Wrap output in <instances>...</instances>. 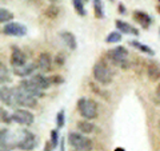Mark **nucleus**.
<instances>
[{"label": "nucleus", "mask_w": 160, "mask_h": 151, "mask_svg": "<svg viewBox=\"0 0 160 151\" xmlns=\"http://www.w3.org/2000/svg\"><path fill=\"white\" fill-rule=\"evenodd\" d=\"M92 76L99 84L108 86V84H111L112 80H113V72H112V70L109 68V66L106 62L99 60V62H96L93 64Z\"/></svg>", "instance_id": "obj_4"}, {"label": "nucleus", "mask_w": 160, "mask_h": 151, "mask_svg": "<svg viewBox=\"0 0 160 151\" xmlns=\"http://www.w3.org/2000/svg\"><path fill=\"white\" fill-rule=\"evenodd\" d=\"M60 135H59V128H55L51 131V134H49V143H51L52 148H58L59 147V143H60Z\"/></svg>", "instance_id": "obj_27"}, {"label": "nucleus", "mask_w": 160, "mask_h": 151, "mask_svg": "<svg viewBox=\"0 0 160 151\" xmlns=\"http://www.w3.org/2000/svg\"><path fill=\"white\" fill-rule=\"evenodd\" d=\"M53 148H52V146H51V143H49V140L48 142H46V144H44V151H52Z\"/></svg>", "instance_id": "obj_36"}, {"label": "nucleus", "mask_w": 160, "mask_h": 151, "mask_svg": "<svg viewBox=\"0 0 160 151\" xmlns=\"http://www.w3.org/2000/svg\"><path fill=\"white\" fill-rule=\"evenodd\" d=\"M132 19L136 23H139V26L144 29H148L152 24V18L146 11H142V9H135L132 13Z\"/></svg>", "instance_id": "obj_13"}, {"label": "nucleus", "mask_w": 160, "mask_h": 151, "mask_svg": "<svg viewBox=\"0 0 160 151\" xmlns=\"http://www.w3.org/2000/svg\"><path fill=\"white\" fill-rule=\"evenodd\" d=\"M76 128L79 133H82L84 135H88V134H93L98 131V126L92 123V120H79L76 123Z\"/></svg>", "instance_id": "obj_18"}, {"label": "nucleus", "mask_w": 160, "mask_h": 151, "mask_svg": "<svg viewBox=\"0 0 160 151\" xmlns=\"http://www.w3.org/2000/svg\"><path fill=\"white\" fill-rule=\"evenodd\" d=\"M159 34H160V28H159Z\"/></svg>", "instance_id": "obj_41"}, {"label": "nucleus", "mask_w": 160, "mask_h": 151, "mask_svg": "<svg viewBox=\"0 0 160 151\" xmlns=\"http://www.w3.org/2000/svg\"><path fill=\"white\" fill-rule=\"evenodd\" d=\"M153 102L156 103L158 106H160V83L158 84L156 90H155V94H153Z\"/></svg>", "instance_id": "obj_31"}, {"label": "nucleus", "mask_w": 160, "mask_h": 151, "mask_svg": "<svg viewBox=\"0 0 160 151\" xmlns=\"http://www.w3.org/2000/svg\"><path fill=\"white\" fill-rule=\"evenodd\" d=\"M0 115H2V122L6 123V124H9L13 122L12 119V114H9L6 108H2V111H0Z\"/></svg>", "instance_id": "obj_29"}, {"label": "nucleus", "mask_w": 160, "mask_h": 151, "mask_svg": "<svg viewBox=\"0 0 160 151\" xmlns=\"http://www.w3.org/2000/svg\"><path fill=\"white\" fill-rule=\"evenodd\" d=\"M11 75H9V71L8 68L6 67V64H4L3 62L0 63V82H2V84H6V83H9L11 82Z\"/></svg>", "instance_id": "obj_24"}, {"label": "nucleus", "mask_w": 160, "mask_h": 151, "mask_svg": "<svg viewBox=\"0 0 160 151\" xmlns=\"http://www.w3.org/2000/svg\"><path fill=\"white\" fill-rule=\"evenodd\" d=\"M66 142H67V140L64 139V138L60 139V143H59V151H66Z\"/></svg>", "instance_id": "obj_35"}, {"label": "nucleus", "mask_w": 160, "mask_h": 151, "mask_svg": "<svg viewBox=\"0 0 160 151\" xmlns=\"http://www.w3.org/2000/svg\"><path fill=\"white\" fill-rule=\"evenodd\" d=\"M67 142L75 151H92L93 150V142L87 135H84L79 131L68 133Z\"/></svg>", "instance_id": "obj_5"}, {"label": "nucleus", "mask_w": 160, "mask_h": 151, "mask_svg": "<svg viewBox=\"0 0 160 151\" xmlns=\"http://www.w3.org/2000/svg\"><path fill=\"white\" fill-rule=\"evenodd\" d=\"M12 20H13V13L9 11V9H7V8L0 9V22L3 24H8V23H11Z\"/></svg>", "instance_id": "obj_26"}, {"label": "nucleus", "mask_w": 160, "mask_h": 151, "mask_svg": "<svg viewBox=\"0 0 160 151\" xmlns=\"http://www.w3.org/2000/svg\"><path fill=\"white\" fill-rule=\"evenodd\" d=\"M115 151H126V150H124V148H122V147H118V148L115 150Z\"/></svg>", "instance_id": "obj_37"}, {"label": "nucleus", "mask_w": 160, "mask_h": 151, "mask_svg": "<svg viewBox=\"0 0 160 151\" xmlns=\"http://www.w3.org/2000/svg\"><path fill=\"white\" fill-rule=\"evenodd\" d=\"M159 2H160V0H159Z\"/></svg>", "instance_id": "obj_44"}, {"label": "nucleus", "mask_w": 160, "mask_h": 151, "mask_svg": "<svg viewBox=\"0 0 160 151\" xmlns=\"http://www.w3.org/2000/svg\"><path fill=\"white\" fill-rule=\"evenodd\" d=\"M59 36L60 39L63 40V43L69 48V49H76L78 48V40L75 38V35L69 31H60L59 32Z\"/></svg>", "instance_id": "obj_19"}, {"label": "nucleus", "mask_w": 160, "mask_h": 151, "mask_svg": "<svg viewBox=\"0 0 160 151\" xmlns=\"http://www.w3.org/2000/svg\"><path fill=\"white\" fill-rule=\"evenodd\" d=\"M118 11H119V13L124 15V13H127V8H126V6H124L123 3H119V6H118Z\"/></svg>", "instance_id": "obj_34"}, {"label": "nucleus", "mask_w": 160, "mask_h": 151, "mask_svg": "<svg viewBox=\"0 0 160 151\" xmlns=\"http://www.w3.org/2000/svg\"><path fill=\"white\" fill-rule=\"evenodd\" d=\"M158 9H159V12H160V4H159V7H158Z\"/></svg>", "instance_id": "obj_39"}, {"label": "nucleus", "mask_w": 160, "mask_h": 151, "mask_svg": "<svg viewBox=\"0 0 160 151\" xmlns=\"http://www.w3.org/2000/svg\"><path fill=\"white\" fill-rule=\"evenodd\" d=\"M109 2H113V0H109Z\"/></svg>", "instance_id": "obj_42"}, {"label": "nucleus", "mask_w": 160, "mask_h": 151, "mask_svg": "<svg viewBox=\"0 0 160 151\" xmlns=\"http://www.w3.org/2000/svg\"><path fill=\"white\" fill-rule=\"evenodd\" d=\"M147 76L149 80L156 82L160 79V63L158 62H149L147 66Z\"/></svg>", "instance_id": "obj_20"}, {"label": "nucleus", "mask_w": 160, "mask_h": 151, "mask_svg": "<svg viewBox=\"0 0 160 151\" xmlns=\"http://www.w3.org/2000/svg\"><path fill=\"white\" fill-rule=\"evenodd\" d=\"M19 87L23 90V91H26L27 94L29 95H32V96L35 98H44V91L42 88H39L36 84H35L32 82V79L31 78H26V79H22L20 80V83H19Z\"/></svg>", "instance_id": "obj_10"}, {"label": "nucleus", "mask_w": 160, "mask_h": 151, "mask_svg": "<svg viewBox=\"0 0 160 151\" xmlns=\"http://www.w3.org/2000/svg\"><path fill=\"white\" fill-rule=\"evenodd\" d=\"M3 34L7 36H16V38H23L27 35V27L19 22H11L8 24H4L3 27Z\"/></svg>", "instance_id": "obj_9"}, {"label": "nucleus", "mask_w": 160, "mask_h": 151, "mask_svg": "<svg viewBox=\"0 0 160 151\" xmlns=\"http://www.w3.org/2000/svg\"><path fill=\"white\" fill-rule=\"evenodd\" d=\"M84 3H86L84 0H72L75 11H76V13L80 15V16H86V15H87V9H86Z\"/></svg>", "instance_id": "obj_25"}, {"label": "nucleus", "mask_w": 160, "mask_h": 151, "mask_svg": "<svg viewBox=\"0 0 160 151\" xmlns=\"http://www.w3.org/2000/svg\"><path fill=\"white\" fill-rule=\"evenodd\" d=\"M38 68H39L38 63H27V64H24V66L13 68V74L16 75V76H19V78L26 79L27 76H32Z\"/></svg>", "instance_id": "obj_14"}, {"label": "nucleus", "mask_w": 160, "mask_h": 151, "mask_svg": "<svg viewBox=\"0 0 160 151\" xmlns=\"http://www.w3.org/2000/svg\"><path fill=\"white\" fill-rule=\"evenodd\" d=\"M12 119L15 123H18L20 126H31L35 122V115L26 108H16L12 112Z\"/></svg>", "instance_id": "obj_8"}, {"label": "nucleus", "mask_w": 160, "mask_h": 151, "mask_svg": "<svg viewBox=\"0 0 160 151\" xmlns=\"http://www.w3.org/2000/svg\"><path fill=\"white\" fill-rule=\"evenodd\" d=\"M46 15L48 18H56L58 15H59V8L56 6H49L47 9H46Z\"/></svg>", "instance_id": "obj_30"}, {"label": "nucleus", "mask_w": 160, "mask_h": 151, "mask_svg": "<svg viewBox=\"0 0 160 151\" xmlns=\"http://www.w3.org/2000/svg\"><path fill=\"white\" fill-rule=\"evenodd\" d=\"M66 124V111L64 110H60V111L56 114V127L60 130L64 127Z\"/></svg>", "instance_id": "obj_28"}, {"label": "nucleus", "mask_w": 160, "mask_h": 151, "mask_svg": "<svg viewBox=\"0 0 160 151\" xmlns=\"http://www.w3.org/2000/svg\"><path fill=\"white\" fill-rule=\"evenodd\" d=\"M15 94H16V99L19 103V107H26V108H35L38 106V98L32 96V95L23 91L20 87H13Z\"/></svg>", "instance_id": "obj_7"}, {"label": "nucleus", "mask_w": 160, "mask_h": 151, "mask_svg": "<svg viewBox=\"0 0 160 151\" xmlns=\"http://www.w3.org/2000/svg\"><path fill=\"white\" fill-rule=\"evenodd\" d=\"M107 58L113 66H116L119 68L128 70L129 66H131V62H129V52H128V49L123 46H118V47H113L112 49H108Z\"/></svg>", "instance_id": "obj_2"}, {"label": "nucleus", "mask_w": 160, "mask_h": 151, "mask_svg": "<svg viewBox=\"0 0 160 151\" xmlns=\"http://www.w3.org/2000/svg\"><path fill=\"white\" fill-rule=\"evenodd\" d=\"M78 112L87 120H93L99 117V104L91 98H80L78 100Z\"/></svg>", "instance_id": "obj_3"}, {"label": "nucleus", "mask_w": 160, "mask_h": 151, "mask_svg": "<svg viewBox=\"0 0 160 151\" xmlns=\"http://www.w3.org/2000/svg\"><path fill=\"white\" fill-rule=\"evenodd\" d=\"M92 4H93L95 16H96L98 19H104L106 12H104V4H103L102 0H92Z\"/></svg>", "instance_id": "obj_22"}, {"label": "nucleus", "mask_w": 160, "mask_h": 151, "mask_svg": "<svg viewBox=\"0 0 160 151\" xmlns=\"http://www.w3.org/2000/svg\"><path fill=\"white\" fill-rule=\"evenodd\" d=\"M122 39H123V34L116 29V31H112V32H109V34L107 35V38H106V43H108V44L120 43V42H122Z\"/></svg>", "instance_id": "obj_23"}, {"label": "nucleus", "mask_w": 160, "mask_h": 151, "mask_svg": "<svg viewBox=\"0 0 160 151\" xmlns=\"http://www.w3.org/2000/svg\"><path fill=\"white\" fill-rule=\"evenodd\" d=\"M55 62H56V64L59 67H62L63 64H64V62H66V56H64V54H58V56H56V59H55Z\"/></svg>", "instance_id": "obj_32"}, {"label": "nucleus", "mask_w": 160, "mask_h": 151, "mask_svg": "<svg viewBox=\"0 0 160 151\" xmlns=\"http://www.w3.org/2000/svg\"><path fill=\"white\" fill-rule=\"evenodd\" d=\"M129 46L133 47V48H136L138 51L143 52L144 55H149V56H153V55H155V51L151 47H148L147 44L140 43L139 40H129Z\"/></svg>", "instance_id": "obj_21"}, {"label": "nucleus", "mask_w": 160, "mask_h": 151, "mask_svg": "<svg viewBox=\"0 0 160 151\" xmlns=\"http://www.w3.org/2000/svg\"><path fill=\"white\" fill-rule=\"evenodd\" d=\"M39 138L29 130H20L15 134V147L23 151H32L38 147Z\"/></svg>", "instance_id": "obj_1"}, {"label": "nucleus", "mask_w": 160, "mask_h": 151, "mask_svg": "<svg viewBox=\"0 0 160 151\" xmlns=\"http://www.w3.org/2000/svg\"><path fill=\"white\" fill-rule=\"evenodd\" d=\"M115 26H116V29L120 31L122 34L126 35H133V36H139V29L136 27H133L132 24H129L127 22H123V20H115Z\"/></svg>", "instance_id": "obj_16"}, {"label": "nucleus", "mask_w": 160, "mask_h": 151, "mask_svg": "<svg viewBox=\"0 0 160 151\" xmlns=\"http://www.w3.org/2000/svg\"><path fill=\"white\" fill-rule=\"evenodd\" d=\"M31 79H32V82L36 84L39 88L43 90V91L48 90L49 87H51V84H52V83H51V79L47 78L43 72H35L32 76H31Z\"/></svg>", "instance_id": "obj_17"}, {"label": "nucleus", "mask_w": 160, "mask_h": 151, "mask_svg": "<svg viewBox=\"0 0 160 151\" xmlns=\"http://www.w3.org/2000/svg\"><path fill=\"white\" fill-rule=\"evenodd\" d=\"M49 79H51V83L52 84H60V83L64 82V79L62 76H59V75H53V76H51Z\"/></svg>", "instance_id": "obj_33"}, {"label": "nucleus", "mask_w": 160, "mask_h": 151, "mask_svg": "<svg viewBox=\"0 0 160 151\" xmlns=\"http://www.w3.org/2000/svg\"><path fill=\"white\" fill-rule=\"evenodd\" d=\"M38 67L42 72H49L52 70V58L48 52H42L38 58Z\"/></svg>", "instance_id": "obj_15"}, {"label": "nucleus", "mask_w": 160, "mask_h": 151, "mask_svg": "<svg viewBox=\"0 0 160 151\" xmlns=\"http://www.w3.org/2000/svg\"><path fill=\"white\" fill-rule=\"evenodd\" d=\"M0 100H2V103L6 104L7 107H11L15 110L19 107L13 87H7L6 84H2V88H0Z\"/></svg>", "instance_id": "obj_6"}, {"label": "nucleus", "mask_w": 160, "mask_h": 151, "mask_svg": "<svg viewBox=\"0 0 160 151\" xmlns=\"http://www.w3.org/2000/svg\"><path fill=\"white\" fill-rule=\"evenodd\" d=\"M0 146H2V150L16 148L15 147V134H11V131L6 127L0 130Z\"/></svg>", "instance_id": "obj_12"}, {"label": "nucleus", "mask_w": 160, "mask_h": 151, "mask_svg": "<svg viewBox=\"0 0 160 151\" xmlns=\"http://www.w3.org/2000/svg\"><path fill=\"white\" fill-rule=\"evenodd\" d=\"M158 127H159V133H160V120H159V124H158Z\"/></svg>", "instance_id": "obj_38"}, {"label": "nucleus", "mask_w": 160, "mask_h": 151, "mask_svg": "<svg viewBox=\"0 0 160 151\" xmlns=\"http://www.w3.org/2000/svg\"><path fill=\"white\" fill-rule=\"evenodd\" d=\"M9 62L13 68L20 67L27 64V55L22 48L18 46H11V56H9Z\"/></svg>", "instance_id": "obj_11"}, {"label": "nucleus", "mask_w": 160, "mask_h": 151, "mask_svg": "<svg viewBox=\"0 0 160 151\" xmlns=\"http://www.w3.org/2000/svg\"><path fill=\"white\" fill-rule=\"evenodd\" d=\"M84 2H88V0H84Z\"/></svg>", "instance_id": "obj_43"}, {"label": "nucleus", "mask_w": 160, "mask_h": 151, "mask_svg": "<svg viewBox=\"0 0 160 151\" xmlns=\"http://www.w3.org/2000/svg\"><path fill=\"white\" fill-rule=\"evenodd\" d=\"M2 151H11V150H2Z\"/></svg>", "instance_id": "obj_40"}]
</instances>
